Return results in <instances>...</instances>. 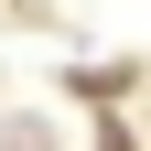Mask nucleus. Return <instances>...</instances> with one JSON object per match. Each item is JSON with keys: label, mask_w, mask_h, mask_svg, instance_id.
Segmentation results:
<instances>
[{"label": "nucleus", "mask_w": 151, "mask_h": 151, "mask_svg": "<svg viewBox=\"0 0 151 151\" xmlns=\"http://www.w3.org/2000/svg\"><path fill=\"white\" fill-rule=\"evenodd\" d=\"M0 151H54V129H43V119H22V129H0Z\"/></svg>", "instance_id": "f257e3e1"}]
</instances>
